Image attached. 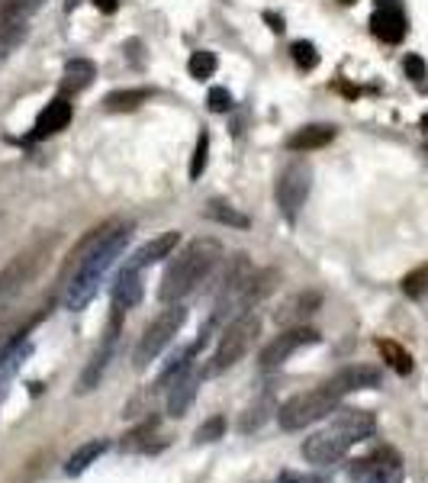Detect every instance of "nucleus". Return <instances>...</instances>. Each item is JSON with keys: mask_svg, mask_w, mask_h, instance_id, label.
I'll list each match as a JSON object with an SVG mask.
<instances>
[{"mask_svg": "<svg viewBox=\"0 0 428 483\" xmlns=\"http://www.w3.org/2000/svg\"><path fill=\"white\" fill-rule=\"evenodd\" d=\"M132 239V223L126 219H110V223L90 229L68 255L65 267H62V303L71 313L88 309L90 300L97 297L100 284H104L106 271L113 267L116 258L126 251Z\"/></svg>", "mask_w": 428, "mask_h": 483, "instance_id": "f257e3e1", "label": "nucleus"}, {"mask_svg": "<svg viewBox=\"0 0 428 483\" xmlns=\"http://www.w3.org/2000/svg\"><path fill=\"white\" fill-rule=\"evenodd\" d=\"M219 261H222V245L216 239H197L184 245L178 255H171V265L162 277V287H158V300L164 306L180 303L210 281V274L216 271Z\"/></svg>", "mask_w": 428, "mask_h": 483, "instance_id": "f03ea898", "label": "nucleus"}, {"mask_svg": "<svg viewBox=\"0 0 428 483\" xmlns=\"http://www.w3.org/2000/svg\"><path fill=\"white\" fill-rule=\"evenodd\" d=\"M55 245H58V233H42L36 235L33 242H26L23 249L0 267V300L20 297V293L46 271Z\"/></svg>", "mask_w": 428, "mask_h": 483, "instance_id": "7ed1b4c3", "label": "nucleus"}, {"mask_svg": "<svg viewBox=\"0 0 428 483\" xmlns=\"http://www.w3.org/2000/svg\"><path fill=\"white\" fill-rule=\"evenodd\" d=\"M341 400H345V396L325 380V384L313 386L306 394H297L287 402H281V406H277V422H281L283 432H299V428H309L315 426V422L329 419L331 412L341 406Z\"/></svg>", "mask_w": 428, "mask_h": 483, "instance_id": "20e7f679", "label": "nucleus"}, {"mask_svg": "<svg viewBox=\"0 0 428 483\" xmlns=\"http://www.w3.org/2000/svg\"><path fill=\"white\" fill-rule=\"evenodd\" d=\"M258 332H261L258 313H245V316H239V319L229 322L226 329L219 332V345H216V352H213L210 361H206V368H203V377H219V374H226L229 368H235V364L251 352Z\"/></svg>", "mask_w": 428, "mask_h": 483, "instance_id": "39448f33", "label": "nucleus"}, {"mask_svg": "<svg viewBox=\"0 0 428 483\" xmlns=\"http://www.w3.org/2000/svg\"><path fill=\"white\" fill-rule=\"evenodd\" d=\"M184 322H187V309H184V306H180V303H168V306H164L162 313L155 316V319L146 326L142 338H138L136 354H132L136 368L146 370L148 364H152L155 358H158V354H162L164 348L174 342V335L184 329Z\"/></svg>", "mask_w": 428, "mask_h": 483, "instance_id": "423d86ee", "label": "nucleus"}, {"mask_svg": "<svg viewBox=\"0 0 428 483\" xmlns=\"http://www.w3.org/2000/svg\"><path fill=\"white\" fill-rule=\"evenodd\" d=\"M309 191H313V168H309V161L293 158L290 165H283L274 184V200L287 223H293L299 216V209L306 207Z\"/></svg>", "mask_w": 428, "mask_h": 483, "instance_id": "0eeeda50", "label": "nucleus"}, {"mask_svg": "<svg viewBox=\"0 0 428 483\" xmlns=\"http://www.w3.org/2000/svg\"><path fill=\"white\" fill-rule=\"evenodd\" d=\"M122 313H126V309L113 306V313H110V322H106L104 335H100L97 348H94V354H90V361L84 364L81 377H78V386H74L78 394H90V390H97L100 380H104L106 368H110V361H113V354H116V345H120Z\"/></svg>", "mask_w": 428, "mask_h": 483, "instance_id": "6e6552de", "label": "nucleus"}, {"mask_svg": "<svg viewBox=\"0 0 428 483\" xmlns=\"http://www.w3.org/2000/svg\"><path fill=\"white\" fill-rule=\"evenodd\" d=\"M348 477L355 483H403V458L393 448H377L367 458L351 461Z\"/></svg>", "mask_w": 428, "mask_h": 483, "instance_id": "1a4fd4ad", "label": "nucleus"}, {"mask_svg": "<svg viewBox=\"0 0 428 483\" xmlns=\"http://www.w3.org/2000/svg\"><path fill=\"white\" fill-rule=\"evenodd\" d=\"M323 335L309 326H293V329H283L274 342H267L264 352H261V370H277L281 364H287L299 348H309V345H319Z\"/></svg>", "mask_w": 428, "mask_h": 483, "instance_id": "9d476101", "label": "nucleus"}, {"mask_svg": "<svg viewBox=\"0 0 428 483\" xmlns=\"http://www.w3.org/2000/svg\"><path fill=\"white\" fill-rule=\"evenodd\" d=\"M299 451H303V458H306L309 464L329 467V464H339V461L345 458L348 451H351V442H348L345 435L335 432L331 426H325L323 432L309 435L306 442L299 445Z\"/></svg>", "mask_w": 428, "mask_h": 483, "instance_id": "9b49d317", "label": "nucleus"}, {"mask_svg": "<svg viewBox=\"0 0 428 483\" xmlns=\"http://www.w3.org/2000/svg\"><path fill=\"white\" fill-rule=\"evenodd\" d=\"M319 306H323V293H319V290H299V293L283 300L281 309L274 313V319H277V326H283V329L306 326L309 316L319 313Z\"/></svg>", "mask_w": 428, "mask_h": 483, "instance_id": "f8f14e48", "label": "nucleus"}, {"mask_svg": "<svg viewBox=\"0 0 428 483\" xmlns=\"http://www.w3.org/2000/svg\"><path fill=\"white\" fill-rule=\"evenodd\" d=\"M371 30L377 39L393 46V42H403L406 30H409V20H406L403 7L396 0H380V7L371 16Z\"/></svg>", "mask_w": 428, "mask_h": 483, "instance_id": "ddd939ff", "label": "nucleus"}, {"mask_svg": "<svg viewBox=\"0 0 428 483\" xmlns=\"http://www.w3.org/2000/svg\"><path fill=\"white\" fill-rule=\"evenodd\" d=\"M203 370H197V364L190 370H184L174 384L168 386V400H164V406H168V416H174V419H180V416H187V410L194 406V400H197V390H200V384H203Z\"/></svg>", "mask_w": 428, "mask_h": 483, "instance_id": "4468645a", "label": "nucleus"}, {"mask_svg": "<svg viewBox=\"0 0 428 483\" xmlns=\"http://www.w3.org/2000/svg\"><path fill=\"white\" fill-rule=\"evenodd\" d=\"M329 426L339 435H345L351 445H357V442H364V438H371V435L377 432V416L367 412V410H335V416H331Z\"/></svg>", "mask_w": 428, "mask_h": 483, "instance_id": "2eb2a0df", "label": "nucleus"}, {"mask_svg": "<svg viewBox=\"0 0 428 483\" xmlns=\"http://www.w3.org/2000/svg\"><path fill=\"white\" fill-rule=\"evenodd\" d=\"M178 242H180V233L178 229H171V233H162L155 235V239H148L142 249L136 251V255L126 261L130 267H138V271H146V267L158 265V261H164V258H171L174 251H178Z\"/></svg>", "mask_w": 428, "mask_h": 483, "instance_id": "dca6fc26", "label": "nucleus"}, {"mask_svg": "<svg viewBox=\"0 0 428 483\" xmlns=\"http://www.w3.org/2000/svg\"><path fill=\"white\" fill-rule=\"evenodd\" d=\"M71 104H68V97H55L52 104L42 106V113L36 116V129H33V139H49L55 136V132H62V129L71 123Z\"/></svg>", "mask_w": 428, "mask_h": 483, "instance_id": "f3484780", "label": "nucleus"}, {"mask_svg": "<svg viewBox=\"0 0 428 483\" xmlns=\"http://www.w3.org/2000/svg\"><path fill=\"white\" fill-rule=\"evenodd\" d=\"M341 396L355 394V390H371V386H380V370L371 368V364H351V368H341L335 377L329 380Z\"/></svg>", "mask_w": 428, "mask_h": 483, "instance_id": "a211bd4d", "label": "nucleus"}, {"mask_svg": "<svg viewBox=\"0 0 428 483\" xmlns=\"http://www.w3.org/2000/svg\"><path fill=\"white\" fill-rule=\"evenodd\" d=\"M142 297H146V284H142V271L138 267H122L120 274H116V284H113V306H120V309H132V306L142 303Z\"/></svg>", "mask_w": 428, "mask_h": 483, "instance_id": "6ab92c4d", "label": "nucleus"}, {"mask_svg": "<svg viewBox=\"0 0 428 483\" xmlns=\"http://www.w3.org/2000/svg\"><path fill=\"white\" fill-rule=\"evenodd\" d=\"M277 396L271 394V390H264L261 396H255V402H251L248 410L242 412V419H239V432L251 435V432H258L264 422H271V419H277Z\"/></svg>", "mask_w": 428, "mask_h": 483, "instance_id": "aec40b11", "label": "nucleus"}, {"mask_svg": "<svg viewBox=\"0 0 428 483\" xmlns=\"http://www.w3.org/2000/svg\"><path fill=\"white\" fill-rule=\"evenodd\" d=\"M331 139H335V126H329V123H313V126L297 129V132L287 139V148H290V152H315V148H325Z\"/></svg>", "mask_w": 428, "mask_h": 483, "instance_id": "412c9836", "label": "nucleus"}, {"mask_svg": "<svg viewBox=\"0 0 428 483\" xmlns=\"http://www.w3.org/2000/svg\"><path fill=\"white\" fill-rule=\"evenodd\" d=\"M94 78H97V68H94L90 58H71L65 64V74H62V90L65 94H81L94 84Z\"/></svg>", "mask_w": 428, "mask_h": 483, "instance_id": "4be33fe9", "label": "nucleus"}, {"mask_svg": "<svg viewBox=\"0 0 428 483\" xmlns=\"http://www.w3.org/2000/svg\"><path fill=\"white\" fill-rule=\"evenodd\" d=\"M200 354V345L197 342H190V345H184V348H178V352L171 354V361L164 364V370L158 374V390H168L174 380L184 374V370H190L194 368V358Z\"/></svg>", "mask_w": 428, "mask_h": 483, "instance_id": "5701e85b", "label": "nucleus"}, {"mask_svg": "<svg viewBox=\"0 0 428 483\" xmlns=\"http://www.w3.org/2000/svg\"><path fill=\"white\" fill-rule=\"evenodd\" d=\"M106 448H110V442H106V438H90V442L78 445V448L71 451L68 464H65V474L68 477H81L84 470H88V467L94 464V461H97Z\"/></svg>", "mask_w": 428, "mask_h": 483, "instance_id": "b1692460", "label": "nucleus"}, {"mask_svg": "<svg viewBox=\"0 0 428 483\" xmlns=\"http://www.w3.org/2000/svg\"><path fill=\"white\" fill-rule=\"evenodd\" d=\"M148 100H152V90L148 88H122V90H110L104 97V106L110 113H132L142 104H148Z\"/></svg>", "mask_w": 428, "mask_h": 483, "instance_id": "393cba45", "label": "nucleus"}, {"mask_svg": "<svg viewBox=\"0 0 428 483\" xmlns=\"http://www.w3.org/2000/svg\"><path fill=\"white\" fill-rule=\"evenodd\" d=\"M26 36H29L26 20H0V62H7L26 42Z\"/></svg>", "mask_w": 428, "mask_h": 483, "instance_id": "a878e982", "label": "nucleus"}, {"mask_svg": "<svg viewBox=\"0 0 428 483\" xmlns=\"http://www.w3.org/2000/svg\"><path fill=\"white\" fill-rule=\"evenodd\" d=\"M158 432V416H148L146 422H138L132 432H126L122 435V442H120V448L122 451H155V445H152V435Z\"/></svg>", "mask_w": 428, "mask_h": 483, "instance_id": "bb28decb", "label": "nucleus"}, {"mask_svg": "<svg viewBox=\"0 0 428 483\" xmlns=\"http://www.w3.org/2000/svg\"><path fill=\"white\" fill-rule=\"evenodd\" d=\"M377 348H380V354H383V361L390 364V368L396 370V374H412V354L406 352L399 342H390V338H380L377 342Z\"/></svg>", "mask_w": 428, "mask_h": 483, "instance_id": "cd10ccee", "label": "nucleus"}, {"mask_svg": "<svg viewBox=\"0 0 428 483\" xmlns=\"http://www.w3.org/2000/svg\"><path fill=\"white\" fill-rule=\"evenodd\" d=\"M206 219H213V223L219 225H232V229H248V216L239 213L232 203H222V200H213L210 207H206Z\"/></svg>", "mask_w": 428, "mask_h": 483, "instance_id": "c85d7f7f", "label": "nucleus"}, {"mask_svg": "<svg viewBox=\"0 0 428 483\" xmlns=\"http://www.w3.org/2000/svg\"><path fill=\"white\" fill-rule=\"evenodd\" d=\"M46 7V0H4L0 4V20H26L29 23V16L39 13Z\"/></svg>", "mask_w": 428, "mask_h": 483, "instance_id": "c756f323", "label": "nucleus"}, {"mask_svg": "<svg viewBox=\"0 0 428 483\" xmlns=\"http://www.w3.org/2000/svg\"><path fill=\"white\" fill-rule=\"evenodd\" d=\"M216 68H219L216 55H213V52H206V48L194 52V55H190V62H187V72H190V78H197V80L213 78V74H216Z\"/></svg>", "mask_w": 428, "mask_h": 483, "instance_id": "7c9ffc66", "label": "nucleus"}, {"mask_svg": "<svg viewBox=\"0 0 428 483\" xmlns=\"http://www.w3.org/2000/svg\"><path fill=\"white\" fill-rule=\"evenodd\" d=\"M226 435V416H210V419H203L200 422V428L194 432V442L197 445H213V442H219Z\"/></svg>", "mask_w": 428, "mask_h": 483, "instance_id": "2f4dec72", "label": "nucleus"}, {"mask_svg": "<svg viewBox=\"0 0 428 483\" xmlns=\"http://www.w3.org/2000/svg\"><path fill=\"white\" fill-rule=\"evenodd\" d=\"M403 293L409 300H425L428 297V265L415 267L403 277Z\"/></svg>", "mask_w": 428, "mask_h": 483, "instance_id": "473e14b6", "label": "nucleus"}, {"mask_svg": "<svg viewBox=\"0 0 428 483\" xmlns=\"http://www.w3.org/2000/svg\"><path fill=\"white\" fill-rule=\"evenodd\" d=\"M206 165H210V132L203 129L200 136H197L194 158H190V177H194V181H200L203 171H206Z\"/></svg>", "mask_w": 428, "mask_h": 483, "instance_id": "72a5a7b5", "label": "nucleus"}, {"mask_svg": "<svg viewBox=\"0 0 428 483\" xmlns=\"http://www.w3.org/2000/svg\"><path fill=\"white\" fill-rule=\"evenodd\" d=\"M403 68H406V74H409L412 84H419L422 90L428 88V64H425V58H422V55H406Z\"/></svg>", "mask_w": 428, "mask_h": 483, "instance_id": "f704fd0d", "label": "nucleus"}, {"mask_svg": "<svg viewBox=\"0 0 428 483\" xmlns=\"http://www.w3.org/2000/svg\"><path fill=\"white\" fill-rule=\"evenodd\" d=\"M290 55L299 68H315V64H319V52H315L313 42H293Z\"/></svg>", "mask_w": 428, "mask_h": 483, "instance_id": "c9c22d12", "label": "nucleus"}, {"mask_svg": "<svg viewBox=\"0 0 428 483\" xmlns=\"http://www.w3.org/2000/svg\"><path fill=\"white\" fill-rule=\"evenodd\" d=\"M206 104H210L213 113H229V110H232V94H229L226 88H210Z\"/></svg>", "mask_w": 428, "mask_h": 483, "instance_id": "e433bc0d", "label": "nucleus"}, {"mask_svg": "<svg viewBox=\"0 0 428 483\" xmlns=\"http://www.w3.org/2000/svg\"><path fill=\"white\" fill-rule=\"evenodd\" d=\"M329 474H297V470H283L277 474L274 483H329Z\"/></svg>", "mask_w": 428, "mask_h": 483, "instance_id": "4c0bfd02", "label": "nucleus"}, {"mask_svg": "<svg viewBox=\"0 0 428 483\" xmlns=\"http://www.w3.org/2000/svg\"><path fill=\"white\" fill-rule=\"evenodd\" d=\"M10 335H13V309H0V352H4V345L10 342Z\"/></svg>", "mask_w": 428, "mask_h": 483, "instance_id": "58836bf2", "label": "nucleus"}, {"mask_svg": "<svg viewBox=\"0 0 428 483\" xmlns=\"http://www.w3.org/2000/svg\"><path fill=\"white\" fill-rule=\"evenodd\" d=\"M94 4H97V7L104 10V13H116V7H120L116 0H94Z\"/></svg>", "mask_w": 428, "mask_h": 483, "instance_id": "ea45409f", "label": "nucleus"}, {"mask_svg": "<svg viewBox=\"0 0 428 483\" xmlns=\"http://www.w3.org/2000/svg\"><path fill=\"white\" fill-rule=\"evenodd\" d=\"M341 4H357V0H341Z\"/></svg>", "mask_w": 428, "mask_h": 483, "instance_id": "a19ab883", "label": "nucleus"}, {"mask_svg": "<svg viewBox=\"0 0 428 483\" xmlns=\"http://www.w3.org/2000/svg\"><path fill=\"white\" fill-rule=\"evenodd\" d=\"M425 126H428V116H425Z\"/></svg>", "mask_w": 428, "mask_h": 483, "instance_id": "79ce46f5", "label": "nucleus"}]
</instances>
